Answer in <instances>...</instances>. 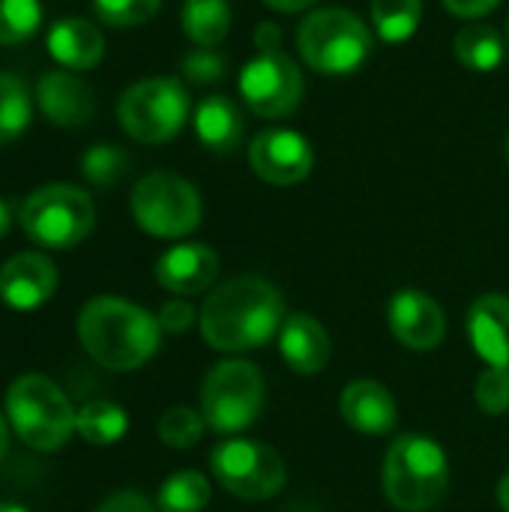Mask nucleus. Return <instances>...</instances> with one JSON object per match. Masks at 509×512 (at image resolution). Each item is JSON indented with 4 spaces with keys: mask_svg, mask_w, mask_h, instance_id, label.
Listing matches in <instances>:
<instances>
[{
    "mask_svg": "<svg viewBox=\"0 0 509 512\" xmlns=\"http://www.w3.org/2000/svg\"><path fill=\"white\" fill-rule=\"evenodd\" d=\"M252 171L273 186L303 183L315 168V150L306 135L294 129H264L249 144Z\"/></svg>",
    "mask_w": 509,
    "mask_h": 512,
    "instance_id": "f8f14e48",
    "label": "nucleus"
},
{
    "mask_svg": "<svg viewBox=\"0 0 509 512\" xmlns=\"http://www.w3.org/2000/svg\"><path fill=\"white\" fill-rule=\"evenodd\" d=\"M240 93L252 114L279 120L300 108L306 81L300 66L282 48H261L243 69H240Z\"/></svg>",
    "mask_w": 509,
    "mask_h": 512,
    "instance_id": "9b49d317",
    "label": "nucleus"
},
{
    "mask_svg": "<svg viewBox=\"0 0 509 512\" xmlns=\"http://www.w3.org/2000/svg\"><path fill=\"white\" fill-rule=\"evenodd\" d=\"M285 297L264 276H237L222 282L198 315L201 336L225 354L267 345L285 324Z\"/></svg>",
    "mask_w": 509,
    "mask_h": 512,
    "instance_id": "f257e3e1",
    "label": "nucleus"
},
{
    "mask_svg": "<svg viewBox=\"0 0 509 512\" xmlns=\"http://www.w3.org/2000/svg\"><path fill=\"white\" fill-rule=\"evenodd\" d=\"M456 57L471 72H495L504 63V36L486 21H468L453 39Z\"/></svg>",
    "mask_w": 509,
    "mask_h": 512,
    "instance_id": "4be33fe9",
    "label": "nucleus"
},
{
    "mask_svg": "<svg viewBox=\"0 0 509 512\" xmlns=\"http://www.w3.org/2000/svg\"><path fill=\"white\" fill-rule=\"evenodd\" d=\"M48 54L69 72H84L93 69L102 54H105V36L102 30L87 21V18H60L57 24H51L48 36H45Z\"/></svg>",
    "mask_w": 509,
    "mask_h": 512,
    "instance_id": "aec40b11",
    "label": "nucleus"
},
{
    "mask_svg": "<svg viewBox=\"0 0 509 512\" xmlns=\"http://www.w3.org/2000/svg\"><path fill=\"white\" fill-rule=\"evenodd\" d=\"M507 159H509V138H507Z\"/></svg>",
    "mask_w": 509,
    "mask_h": 512,
    "instance_id": "c03bdc74",
    "label": "nucleus"
},
{
    "mask_svg": "<svg viewBox=\"0 0 509 512\" xmlns=\"http://www.w3.org/2000/svg\"><path fill=\"white\" fill-rule=\"evenodd\" d=\"M6 450H9V426H6V420H3V414H0V462H3V456H6Z\"/></svg>",
    "mask_w": 509,
    "mask_h": 512,
    "instance_id": "a19ab883",
    "label": "nucleus"
},
{
    "mask_svg": "<svg viewBox=\"0 0 509 512\" xmlns=\"http://www.w3.org/2000/svg\"><path fill=\"white\" fill-rule=\"evenodd\" d=\"M192 126H195L198 141L213 153H234L246 135L243 111L237 108L234 99H228L222 93H210L195 105Z\"/></svg>",
    "mask_w": 509,
    "mask_h": 512,
    "instance_id": "412c9836",
    "label": "nucleus"
},
{
    "mask_svg": "<svg viewBox=\"0 0 509 512\" xmlns=\"http://www.w3.org/2000/svg\"><path fill=\"white\" fill-rule=\"evenodd\" d=\"M387 324L393 336L411 351H435L447 336L444 309L417 288L396 291L387 306Z\"/></svg>",
    "mask_w": 509,
    "mask_h": 512,
    "instance_id": "ddd939ff",
    "label": "nucleus"
},
{
    "mask_svg": "<svg viewBox=\"0 0 509 512\" xmlns=\"http://www.w3.org/2000/svg\"><path fill=\"white\" fill-rule=\"evenodd\" d=\"M156 318H159V327L165 333H183V330H189L195 324V309H192L189 300L177 297V300H168Z\"/></svg>",
    "mask_w": 509,
    "mask_h": 512,
    "instance_id": "72a5a7b5",
    "label": "nucleus"
},
{
    "mask_svg": "<svg viewBox=\"0 0 509 512\" xmlns=\"http://www.w3.org/2000/svg\"><path fill=\"white\" fill-rule=\"evenodd\" d=\"M267 402L264 375L249 360L216 363L201 384V414L213 432L234 435L249 429Z\"/></svg>",
    "mask_w": 509,
    "mask_h": 512,
    "instance_id": "6e6552de",
    "label": "nucleus"
},
{
    "mask_svg": "<svg viewBox=\"0 0 509 512\" xmlns=\"http://www.w3.org/2000/svg\"><path fill=\"white\" fill-rule=\"evenodd\" d=\"M18 222L36 246L72 249L93 231L96 207L87 189L72 183H48L21 201Z\"/></svg>",
    "mask_w": 509,
    "mask_h": 512,
    "instance_id": "0eeeda50",
    "label": "nucleus"
},
{
    "mask_svg": "<svg viewBox=\"0 0 509 512\" xmlns=\"http://www.w3.org/2000/svg\"><path fill=\"white\" fill-rule=\"evenodd\" d=\"M126 429H129V417L114 402L96 399V402H87L81 411H75V432L93 447L117 444L126 435Z\"/></svg>",
    "mask_w": 509,
    "mask_h": 512,
    "instance_id": "b1692460",
    "label": "nucleus"
},
{
    "mask_svg": "<svg viewBox=\"0 0 509 512\" xmlns=\"http://www.w3.org/2000/svg\"><path fill=\"white\" fill-rule=\"evenodd\" d=\"M339 414L360 435H387L399 420L393 393L378 381H351L342 390Z\"/></svg>",
    "mask_w": 509,
    "mask_h": 512,
    "instance_id": "f3484780",
    "label": "nucleus"
},
{
    "mask_svg": "<svg viewBox=\"0 0 509 512\" xmlns=\"http://www.w3.org/2000/svg\"><path fill=\"white\" fill-rule=\"evenodd\" d=\"M384 495L402 512H426L441 504L450 486V465L429 435H402L384 456Z\"/></svg>",
    "mask_w": 509,
    "mask_h": 512,
    "instance_id": "7ed1b4c3",
    "label": "nucleus"
},
{
    "mask_svg": "<svg viewBox=\"0 0 509 512\" xmlns=\"http://www.w3.org/2000/svg\"><path fill=\"white\" fill-rule=\"evenodd\" d=\"M96 512H156V507L138 492H117V495L105 498Z\"/></svg>",
    "mask_w": 509,
    "mask_h": 512,
    "instance_id": "f704fd0d",
    "label": "nucleus"
},
{
    "mask_svg": "<svg viewBox=\"0 0 509 512\" xmlns=\"http://www.w3.org/2000/svg\"><path fill=\"white\" fill-rule=\"evenodd\" d=\"M507 45H509V21H507Z\"/></svg>",
    "mask_w": 509,
    "mask_h": 512,
    "instance_id": "37998d69",
    "label": "nucleus"
},
{
    "mask_svg": "<svg viewBox=\"0 0 509 512\" xmlns=\"http://www.w3.org/2000/svg\"><path fill=\"white\" fill-rule=\"evenodd\" d=\"M204 429H207V420L201 411H192V408H168L162 417H159V441L171 450H189L195 447L201 438H204Z\"/></svg>",
    "mask_w": 509,
    "mask_h": 512,
    "instance_id": "c85d7f7f",
    "label": "nucleus"
},
{
    "mask_svg": "<svg viewBox=\"0 0 509 512\" xmlns=\"http://www.w3.org/2000/svg\"><path fill=\"white\" fill-rule=\"evenodd\" d=\"M180 69H183V78L192 81V84H216V81L225 78L228 60L213 48H195V51H189L183 57Z\"/></svg>",
    "mask_w": 509,
    "mask_h": 512,
    "instance_id": "473e14b6",
    "label": "nucleus"
},
{
    "mask_svg": "<svg viewBox=\"0 0 509 512\" xmlns=\"http://www.w3.org/2000/svg\"><path fill=\"white\" fill-rule=\"evenodd\" d=\"M33 117V96L21 75L0 72V147L18 141Z\"/></svg>",
    "mask_w": 509,
    "mask_h": 512,
    "instance_id": "393cba45",
    "label": "nucleus"
},
{
    "mask_svg": "<svg viewBox=\"0 0 509 512\" xmlns=\"http://www.w3.org/2000/svg\"><path fill=\"white\" fill-rule=\"evenodd\" d=\"M474 399H477V408L486 411L489 417H501L504 411H509V369L489 366L486 372H480Z\"/></svg>",
    "mask_w": 509,
    "mask_h": 512,
    "instance_id": "2f4dec72",
    "label": "nucleus"
},
{
    "mask_svg": "<svg viewBox=\"0 0 509 512\" xmlns=\"http://www.w3.org/2000/svg\"><path fill=\"white\" fill-rule=\"evenodd\" d=\"M423 21V0H372V24L390 45L408 42Z\"/></svg>",
    "mask_w": 509,
    "mask_h": 512,
    "instance_id": "a878e982",
    "label": "nucleus"
},
{
    "mask_svg": "<svg viewBox=\"0 0 509 512\" xmlns=\"http://www.w3.org/2000/svg\"><path fill=\"white\" fill-rule=\"evenodd\" d=\"M255 45H258V51L261 48H282V30L273 21H261L255 27Z\"/></svg>",
    "mask_w": 509,
    "mask_h": 512,
    "instance_id": "e433bc0d",
    "label": "nucleus"
},
{
    "mask_svg": "<svg viewBox=\"0 0 509 512\" xmlns=\"http://www.w3.org/2000/svg\"><path fill=\"white\" fill-rule=\"evenodd\" d=\"M183 33L198 48H216L231 30V3L228 0H183L180 9Z\"/></svg>",
    "mask_w": 509,
    "mask_h": 512,
    "instance_id": "5701e85b",
    "label": "nucleus"
},
{
    "mask_svg": "<svg viewBox=\"0 0 509 512\" xmlns=\"http://www.w3.org/2000/svg\"><path fill=\"white\" fill-rule=\"evenodd\" d=\"M129 204L138 228L159 240L189 237L201 225V195L174 171H150L141 177Z\"/></svg>",
    "mask_w": 509,
    "mask_h": 512,
    "instance_id": "1a4fd4ad",
    "label": "nucleus"
},
{
    "mask_svg": "<svg viewBox=\"0 0 509 512\" xmlns=\"http://www.w3.org/2000/svg\"><path fill=\"white\" fill-rule=\"evenodd\" d=\"M210 471L228 495L243 501H267L279 495L288 480L282 456L249 438H228L213 447Z\"/></svg>",
    "mask_w": 509,
    "mask_h": 512,
    "instance_id": "9d476101",
    "label": "nucleus"
},
{
    "mask_svg": "<svg viewBox=\"0 0 509 512\" xmlns=\"http://www.w3.org/2000/svg\"><path fill=\"white\" fill-rule=\"evenodd\" d=\"M315 3L318 0H264V6H270L273 12H303Z\"/></svg>",
    "mask_w": 509,
    "mask_h": 512,
    "instance_id": "4c0bfd02",
    "label": "nucleus"
},
{
    "mask_svg": "<svg viewBox=\"0 0 509 512\" xmlns=\"http://www.w3.org/2000/svg\"><path fill=\"white\" fill-rule=\"evenodd\" d=\"M0 512H27L24 507H18V504H6V501H0Z\"/></svg>",
    "mask_w": 509,
    "mask_h": 512,
    "instance_id": "79ce46f5",
    "label": "nucleus"
},
{
    "mask_svg": "<svg viewBox=\"0 0 509 512\" xmlns=\"http://www.w3.org/2000/svg\"><path fill=\"white\" fill-rule=\"evenodd\" d=\"M279 351H282V360L297 375H318L327 369L333 345L318 318H312L306 312H294L285 318V324L279 330Z\"/></svg>",
    "mask_w": 509,
    "mask_h": 512,
    "instance_id": "a211bd4d",
    "label": "nucleus"
},
{
    "mask_svg": "<svg viewBox=\"0 0 509 512\" xmlns=\"http://www.w3.org/2000/svg\"><path fill=\"white\" fill-rule=\"evenodd\" d=\"M129 171V156L126 150L114 147V144H93L90 150H84L81 156V174L87 183L99 186V189H111L117 186Z\"/></svg>",
    "mask_w": 509,
    "mask_h": 512,
    "instance_id": "cd10ccee",
    "label": "nucleus"
},
{
    "mask_svg": "<svg viewBox=\"0 0 509 512\" xmlns=\"http://www.w3.org/2000/svg\"><path fill=\"white\" fill-rule=\"evenodd\" d=\"M498 504H501V510L509 512V471L501 477V483H498Z\"/></svg>",
    "mask_w": 509,
    "mask_h": 512,
    "instance_id": "ea45409f",
    "label": "nucleus"
},
{
    "mask_svg": "<svg viewBox=\"0 0 509 512\" xmlns=\"http://www.w3.org/2000/svg\"><path fill=\"white\" fill-rule=\"evenodd\" d=\"M36 102L48 123L66 129L90 123L96 111V96L90 84L69 69H48L36 84Z\"/></svg>",
    "mask_w": 509,
    "mask_h": 512,
    "instance_id": "2eb2a0df",
    "label": "nucleus"
},
{
    "mask_svg": "<svg viewBox=\"0 0 509 512\" xmlns=\"http://www.w3.org/2000/svg\"><path fill=\"white\" fill-rule=\"evenodd\" d=\"M162 0H93L99 21L111 27H141L159 12Z\"/></svg>",
    "mask_w": 509,
    "mask_h": 512,
    "instance_id": "7c9ffc66",
    "label": "nucleus"
},
{
    "mask_svg": "<svg viewBox=\"0 0 509 512\" xmlns=\"http://www.w3.org/2000/svg\"><path fill=\"white\" fill-rule=\"evenodd\" d=\"M297 51L321 75H351L372 54V33L351 9L327 6L300 21Z\"/></svg>",
    "mask_w": 509,
    "mask_h": 512,
    "instance_id": "20e7f679",
    "label": "nucleus"
},
{
    "mask_svg": "<svg viewBox=\"0 0 509 512\" xmlns=\"http://www.w3.org/2000/svg\"><path fill=\"white\" fill-rule=\"evenodd\" d=\"M6 420L15 435L39 453L60 450L75 432V411L69 399L45 375H21L9 384Z\"/></svg>",
    "mask_w": 509,
    "mask_h": 512,
    "instance_id": "39448f33",
    "label": "nucleus"
},
{
    "mask_svg": "<svg viewBox=\"0 0 509 512\" xmlns=\"http://www.w3.org/2000/svg\"><path fill=\"white\" fill-rule=\"evenodd\" d=\"M42 24L39 0H0V45L27 42Z\"/></svg>",
    "mask_w": 509,
    "mask_h": 512,
    "instance_id": "c756f323",
    "label": "nucleus"
},
{
    "mask_svg": "<svg viewBox=\"0 0 509 512\" xmlns=\"http://www.w3.org/2000/svg\"><path fill=\"white\" fill-rule=\"evenodd\" d=\"M159 318L123 297H93L78 312L84 351L111 372H135L159 351Z\"/></svg>",
    "mask_w": 509,
    "mask_h": 512,
    "instance_id": "f03ea898",
    "label": "nucleus"
},
{
    "mask_svg": "<svg viewBox=\"0 0 509 512\" xmlns=\"http://www.w3.org/2000/svg\"><path fill=\"white\" fill-rule=\"evenodd\" d=\"M219 276V255L204 243H177L156 261V282L177 297L207 291Z\"/></svg>",
    "mask_w": 509,
    "mask_h": 512,
    "instance_id": "dca6fc26",
    "label": "nucleus"
},
{
    "mask_svg": "<svg viewBox=\"0 0 509 512\" xmlns=\"http://www.w3.org/2000/svg\"><path fill=\"white\" fill-rule=\"evenodd\" d=\"M192 117V99L183 81L153 75L129 84L117 99V120L123 132L141 144L174 141Z\"/></svg>",
    "mask_w": 509,
    "mask_h": 512,
    "instance_id": "423d86ee",
    "label": "nucleus"
},
{
    "mask_svg": "<svg viewBox=\"0 0 509 512\" xmlns=\"http://www.w3.org/2000/svg\"><path fill=\"white\" fill-rule=\"evenodd\" d=\"M447 12H453L456 18H468V21H477L483 15H489L492 9L501 6V0H444Z\"/></svg>",
    "mask_w": 509,
    "mask_h": 512,
    "instance_id": "c9c22d12",
    "label": "nucleus"
},
{
    "mask_svg": "<svg viewBox=\"0 0 509 512\" xmlns=\"http://www.w3.org/2000/svg\"><path fill=\"white\" fill-rule=\"evenodd\" d=\"M57 291V267L42 252H18L0 267V300L15 312L45 306Z\"/></svg>",
    "mask_w": 509,
    "mask_h": 512,
    "instance_id": "4468645a",
    "label": "nucleus"
},
{
    "mask_svg": "<svg viewBox=\"0 0 509 512\" xmlns=\"http://www.w3.org/2000/svg\"><path fill=\"white\" fill-rule=\"evenodd\" d=\"M210 480L198 471H180L168 477L159 489L162 512H201L210 504Z\"/></svg>",
    "mask_w": 509,
    "mask_h": 512,
    "instance_id": "bb28decb",
    "label": "nucleus"
},
{
    "mask_svg": "<svg viewBox=\"0 0 509 512\" xmlns=\"http://www.w3.org/2000/svg\"><path fill=\"white\" fill-rule=\"evenodd\" d=\"M9 228H12V204L0 198V240L9 234Z\"/></svg>",
    "mask_w": 509,
    "mask_h": 512,
    "instance_id": "58836bf2",
    "label": "nucleus"
},
{
    "mask_svg": "<svg viewBox=\"0 0 509 512\" xmlns=\"http://www.w3.org/2000/svg\"><path fill=\"white\" fill-rule=\"evenodd\" d=\"M468 339L480 360L509 369V297L483 294L468 312Z\"/></svg>",
    "mask_w": 509,
    "mask_h": 512,
    "instance_id": "6ab92c4d",
    "label": "nucleus"
}]
</instances>
